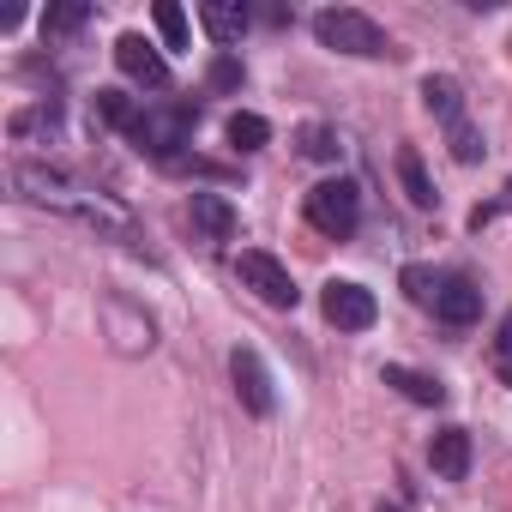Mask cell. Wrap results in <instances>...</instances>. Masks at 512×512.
<instances>
[{"label":"cell","mask_w":512,"mask_h":512,"mask_svg":"<svg viewBox=\"0 0 512 512\" xmlns=\"http://www.w3.org/2000/svg\"><path fill=\"white\" fill-rule=\"evenodd\" d=\"M13 187H19V199H31V205H55V211H67V217H85L91 229H115V235H127V217H121L103 193H85V187H73V181L55 175V169L19 163V169H13Z\"/></svg>","instance_id":"obj_1"},{"label":"cell","mask_w":512,"mask_h":512,"mask_svg":"<svg viewBox=\"0 0 512 512\" xmlns=\"http://www.w3.org/2000/svg\"><path fill=\"white\" fill-rule=\"evenodd\" d=\"M314 37H320L326 49H338V55H356V61L392 55L386 31H380L368 13H356V7H326V13H314Z\"/></svg>","instance_id":"obj_2"},{"label":"cell","mask_w":512,"mask_h":512,"mask_svg":"<svg viewBox=\"0 0 512 512\" xmlns=\"http://www.w3.org/2000/svg\"><path fill=\"white\" fill-rule=\"evenodd\" d=\"M193 127H199V109H193V103L145 109V115H139V127H133V145H139V151H151L157 163H181V151H187Z\"/></svg>","instance_id":"obj_3"},{"label":"cell","mask_w":512,"mask_h":512,"mask_svg":"<svg viewBox=\"0 0 512 512\" xmlns=\"http://www.w3.org/2000/svg\"><path fill=\"white\" fill-rule=\"evenodd\" d=\"M308 223H314L320 235L344 241V235L362 223V193H356V181H320V187H308Z\"/></svg>","instance_id":"obj_4"},{"label":"cell","mask_w":512,"mask_h":512,"mask_svg":"<svg viewBox=\"0 0 512 512\" xmlns=\"http://www.w3.org/2000/svg\"><path fill=\"white\" fill-rule=\"evenodd\" d=\"M235 272H241V284L260 296L266 308H296V302H302V290H296L290 266H284V260H272L266 247H247L241 260H235Z\"/></svg>","instance_id":"obj_5"},{"label":"cell","mask_w":512,"mask_h":512,"mask_svg":"<svg viewBox=\"0 0 512 512\" xmlns=\"http://www.w3.org/2000/svg\"><path fill=\"white\" fill-rule=\"evenodd\" d=\"M320 314H326L338 332H368V326L380 320V302H374V290H362V284H350V278H332V284L320 290Z\"/></svg>","instance_id":"obj_6"},{"label":"cell","mask_w":512,"mask_h":512,"mask_svg":"<svg viewBox=\"0 0 512 512\" xmlns=\"http://www.w3.org/2000/svg\"><path fill=\"white\" fill-rule=\"evenodd\" d=\"M229 380H235V398H241L247 416H272V410H278V392H272V374H266L260 350L235 344V350H229Z\"/></svg>","instance_id":"obj_7"},{"label":"cell","mask_w":512,"mask_h":512,"mask_svg":"<svg viewBox=\"0 0 512 512\" xmlns=\"http://www.w3.org/2000/svg\"><path fill=\"white\" fill-rule=\"evenodd\" d=\"M115 67H121L133 85H151V91H163V85H169V61H163L139 31H127V37L115 43Z\"/></svg>","instance_id":"obj_8"},{"label":"cell","mask_w":512,"mask_h":512,"mask_svg":"<svg viewBox=\"0 0 512 512\" xmlns=\"http://www.w3.org/2000/svg\"><path fill=\"white\" fill-rule=\"evenodd\" d=\"M428 464H434L440 482H464L470 476V434L464 428H440L428 440Z\"/></svg>","instance_id":"obj_9"},{"label":"cell","mask_w":512,"mask_h":512,"mask_svg":"<svg viewBox=\"0 0 512 512\" xmlns=\"http://www.w3.org/2000/svg\"><path fill=\"white\" fill-rule=\"evenodd\" d=\"M434 314H440L446 326H470V320L482 314V290H476L470 278H446V284H440V302H434Z\"/></svg>","instance_id":"obj_10"},{"label":"cell","mask_w":512,"mask_h":512,"mask_svg":"<svg viewBox=\"0 0 512 512\" xmlns=\"http://www.w3.org/2000/svg\"><path fill=\"white\" fill-rule=\"evenodd\" d=\"M193 229L205 241H229L235 235V205L223 193H193Z\"/></svg>","instance_id":"obj_11"},{"label":"cell","mask_w":512,"mask_h":512,"mask_svg":"<svg viewBox=\"0 0 512 512\" xmlns=\"http://www.w3.org/2000/svg\"><path fill=\"white\" fill-rule=\"evenodd\" d=\"M247 7H241V0H205V7H199V25L217 37V43H241V31H247Z\"/></svg>","instance_id":"obj_12"},{"label":"cell","mask_w":512,"mask_h":512,"mask_svg":"<svg viewBox=\"0 0 512 512\" xmlns=\"http://www.w3.org/2000/svg\"><path fill=\"white\" fill-rule=\"evenodd\" d=\"M386 386H398L410 404H446V386L434 380V374H422V368H404V362H386V374H380Z\"/></svg>","instance_id":"obj_13"},{"label":"cell","mask_w":512,"mask_h":512,"mask_svg":"<svg viewBox=\"0 0 512 512\" xmlns=\"http://www.w3.org/2000/svg\"><path fill=\"white\" fill-rule=\"evenodd\" d=\"M398 181H404V193H410V205H416V211H434V205H440V193H434V181H428V169H422L416 145H398Z\"/></svg>","instance_id":"obj_14"},{"label":"cell","mask_w":512,"mask_h":512,"mask_svg":"<svg viewBox=\"0 0 512 512\" xmlns=\"http://www.w3.org/2000/svg\"><path fill=\"white\" fill-rule=\"evenodd\" d=\"M422 103H428V115H440L446 127L464 121V91H458V79H446V73H428V79H422Z\"/></svg>","instance_id":"obj_15"},{"label":"cell","mask_w":512,"mask_h":512,"mask_svg":"<svg viewBox=\"0 0 512 512\" xmlns=\"http://www.w3.org/2000/svg\"><path fill=\"white\" fill-rule=\"evenodd\" d=\"M223 133H229V145H235V151H260V145L272 139V121H266V115H253V109H235Z\"/></svg>","instance_id":"obj_16"},{"label":"cell","mask_w":512,"mask_h":512,"mask_svg":"<svg viewBox=\"0 0 512 512\" xmlns=\"http://www.w3.org/2000/svg\"><path fill=\"white\" fill-rule=\"evenodd\" d=\"M97 115H103L115 133H127V139H133V127H139V115H145V109H139L127 91H97Z\"/></svg>","instance_id":"obj_17"},{"label":"cell","mask_w":512,"mask_h":512,"mask_svg":"<svg viewBox=\"0 0 512 512\" xmlns=\"http://www.w3.org/2000/svg\"><path fill=\"white\" fill-rule=\"evenodd\" d=\"M85 19H91L85 0H61V7H49V13H43V37H73Z\"/></svg>","instance_id":"obj_18"},{"label":"cell","mask_w":512,"mask_h":512,"mask_svg":"<svg viewBox=\"0 0 512 512\" xmlns=\"http://www.w3.org/2000/svg\"><path fill=\"white\" fill-rule=\"evenodd\" d=\"M338 151H344V145H338L332 127H320V121L302 127V157H314V163H338Z\"/></svg>","instance_id":"obj_19"},{"label":"cell","mask_w":512,"mask_h":512,"mask_svg":"<svg viewBox=\"0 0 512 512\" xmlns=\"http://www.w3.org/2000/svg\"><path fill=\"white\" fill-rule=\"evenodd\" d=\"M446 145H452V157H458V163H482V151H488V145H482V133H476L470 121H452V127H446Z\"/></svg>","instance_id":"obj_20"},{"label":"cell","mask_w":512,"mask_h":512,"mask_svg":"<svg viewBox=\"0 0 512 512\" xmlns=\"http://www.w3.org/2000/svg\"><path fill=\"white\" fill-rule=\"evenodd\" d=\"M440 272H428V266H404V290H410V302H422V308H434L440 302Z\"/></svg>","instance_id":"obj_21"},{"label":"cell","mask_w":512,"mask_h":512,"mask_svg":"<svg viewBox=\"0 0 512 512\" xmlns=\"http://www.w3.org/2000/svg\"><path fill=\"white\" fill-rule=\"evenodd\" d=\"M157 31L169 49H187V13L175 7V0H157Z\"/></svg>","instance_id":"obj_22"},{"label":"cell","mask_w":512,"mask_h":512,"mask_svg":"<svg viewBox=\"0 0 512 512\" xmlns=\"http://www.w3.org/2000/svg\"><path fill=\"white\" fill-rule=\"evenodd\" d=\"M205 85H211V91H235V85H241V61H235V55H217L211 73H205Z\"/></svg>","instance_id":"obj_23"},{"label":"cell","mask_w":512,"mask_h":512,"mask_svg":"<svg viewBox=\"0 0 512 512\" xmlns=\"http://www.w3.org/2000/svg\"><path fill=\"white\" fill-rule=\"evenodd\" d=\"M500 356H512V314L500 320Z\"/></svg>","instance_id":"obj_24"},{"label":"cell","mask_w":512,"mask_h":512,"mask_svg":"<svg viewBox=\"0 0 512 512\" xmlns=\"http://www.w3.org/2000/svg\"><path fill=\"white\" fill-rule=\"evenodd\" d=\"M494 211H512V181L500 187V199H494Z\"/></svg>","instance_id":"obj_25"},{"label":"cell","mask_w":512,"mask_h":512,"mask_svg":"<svg viewBox=\"0 0 512 512\" xmlns=\"http://www.w3.org/2000/svg\"><path fill=\"white\" fill-rule=\"evenodd\" d=\"M500 380H506V386H512V356H500Z\"/></svg>","instance_id":"obj_26"},{"label":"cell","mask_w":512,"mask_h":512,"mask_svg":"<svg viewBox=\"0 0 512 512\" xmlns=\"http://www.w3.org/2000/svg\"><path fill=\"white\" fill-rule=\"evenodd\" d=\"M380 512H404V506H380Z\"/></svg>","instance_id":"obj_27"}]
</instances>
